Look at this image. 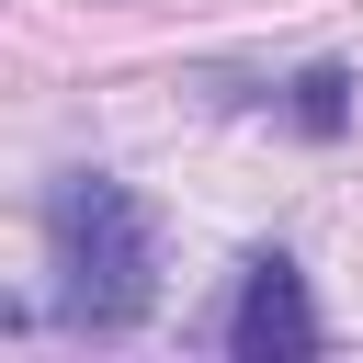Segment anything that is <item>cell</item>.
<instances>
[{
  "label": "cell",
  "mask_w": 363,
  "mask_h": 363,
  "mask_svg": "<svg viewBox=\"0 0 363 363\" xmlns=\"http://www.w3.org/2000/svg\"><path fill=\"white\" fill-rule=\"evenodd\" d=\"M45 250H57V318H68V329L113 340V329L147 318V295H159V238H147V204H136L125 182L68 170V182L45 193Z\"/></svg>",
  "instance_id": "6da1fadb"
},
{
  "label": "cell",
  "mask_w": 363,
  "mask_h": 363,
  "mask_svg": "<svg viewBox=\"0 0 363 363\" xmlns=\"http://www.w3.org/2000/svg\"><path fill=\"white\" fill-rule=\"evenodd\" d=\"M216 340H227L238 363H306V352H318V306H306V272H295L284 250H261V261L238 272V295H227Z\"/></svg>",
  "instance_id": "7a4b0ae2"
},
{
  "label": "cell",
  "mask_w": 363,
  "mask_h": 363,
  "mask_svg": "<svg viewBox=\"0 0 363 363\" xmlns=\"http://www.w3.org/2000/svg\"><path fill=\"white\" fill-rule=\"evenodd\" d=\"M295 125H306V136H340V125H352V68H306V79H295Z\"/></svg>",
  "instance_id": "3957f363"
}]
</instances>
